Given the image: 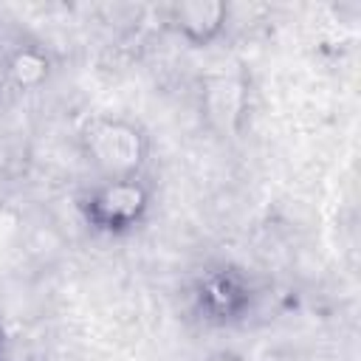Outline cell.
Returning <instances> with one entry per match:
<instances>
[{
    "label": "cell",
    "instance_id": "3957f363",
    "mask_svg": "<svg viewBox=\"0 0 361 361\" xmlns=\"http://www.w3.org/2000/svg\"><path fill=\"white\" fill-rule=\"evenodd\" d=\"M226 17L228 8L217 0H189V3H175L169 8V23L175 25V31L195 45L212 42L223 31Z\"/></svg>",
    "mask_w": 361,
    "mask_h": 361
},
{
    "label": "cell",
    "instance_id": "277c9868",
    "mask_svg": "<svg viewBox=\"0 0 361 361\" xmlns=\"http://www.w3.org/2000/svg\"><path fill=\"white\" fill-rule=\"evenodd\" d=\"M8 76L17 87L34 90L48 79V59L34 48H20L8 62Z\"/></svg>",
    "mask_w": 361,
    "mask_h": 361
},
{
    "label": "cell",
    "instance_id": "5b68a950",
    "mask_svg": "<svg viewBox=\"0 0 361 361\" xmlns=\"http://www.w3.org/2000/svg\"><path fill=\"white\" fill-rule=\"evenodd\" d=\"M203 296H206V302H209V305H214V310H220V313H223V310H231V307L243 299V296L237 293V288H234L228 279H223V276L212 279Z\"/></svg>",
    "mask_w": 361,
    "mask_h": 361
},
{
    "label": "cell",
    "instance_id": "6da1fadb",
    "mask_svg": "<svg viewBox=\"0 0 361 361\" xmlns=\"http://www.w3.org/2000/svg\"><path fill=\"white\" fill-rule=\"evenodd\" d=\"M85 155L107 178H135L147 161V141L127 121H96L85 133Z\"/></svg>",
    "mask_w": 361,
    "mask_h": 361
},
{
    "label": "cell",
    "instance_id": "7a4b0ae2",
    "mask_svg": "<svg viewBox=\"0 0 361 361\" xmlns=\"http://www.w3.org/2000/svg\"><path fill=\"white\" fill-rule=\"evenodd\" d=\"M149 206L147 189L135 178L104 180L87 197V217L102 231H127L133 228Z\"/></svg>",
    "mask_w": 361,
    "mask_h": 361
},
{
    "label": "cell",
    "instance_id": "8992f818",
    "mask_svg": "<svg viewBox=\"0 0 361 361\" xmlns=\"http://www.w3.org/2000/svg\"><path fill=\"white\" fill-rule=\"evenodd\" d=\"M212 361H237V358H231V355H220V358H212Z\"/></svg>",
    "mask_w": 361,
    "mask_h": 361
}]
</instances>
